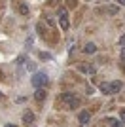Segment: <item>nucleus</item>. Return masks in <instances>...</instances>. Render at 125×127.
I'll use <instances>...</instances> for the list:
<instances>
[{
	"label": "nucleus",
	"instance_id": "ddd939ff",
	"mask_svg": "<svg viewBox=\"0 0 125 127\" xmlns=\"http://www.w3.org/2000/svg\"><path fill=\"white\" fill-rule=\"evenodd\" d=\"M100 91H102V93H106V95H110V84H106V82H100Z\"/></svg>",
	"mask_w": 125,
	"mask_h": 127
},
{
	"label": "nucleus",
	"instance_id": "f8f14e48",
	"mask_svg": "<svg viewBox=\"0 0 125 127\" xmlns=\"http://www.w3.org/2000/svg\"><path fill=\"white\" fill-rule=\"evenodd\" d=\"M17 10H19L21 15H29V11H31V10H29V6H27L25 2H23V4H19V8H17Z\"/></svg>",
	"mask_w": 125,
	"mask_h": 127
},
{
	"label": "nucleus",
	"instance_id": "f257e3e1",
	"mask_svg": "<svg viewBox=\"0 0 125 127\" xmlns=\"http://www.w3.org/2000/svg\"><path fill=\"white\" fill-rule=\"evenodd\" d=\"M57 104L59 108H68V110H74V108H78L80 104H82V99H80L78 95H74L72 91H66V93H62V95L57 97Z\"/></svg>",
	"mask_w": 125,
	"mask_h": 127
},
{
	"label": "nucleus",
	"instance_id": "2eb2a0df",
	"mask_svg": "<svg viewBox=\"0 0 125 127\" xmlns=\"http://www.w3.org/2000/svg\"><path fill=\"white\" fill-rule=\"evenodd\" d=\"M78 6V0H66V8H70V10H74Z\"/></svg>",
	"mask_w": 125,
	"mask_h": 127
},
{
	"label": "nucleus",
	"instance_id": "dca6fc26",
	"mask_svg": "<svg viewBox=\"0 0 125 127\" xmlns=\"http://www.w3.org/2000/svg\"><path fill=\"white\" fill-rule=\"evenodd\" d=\"M27 68L31 70V72H34V70H36V64H34V61H29V63H27Z\"/></svg>",
	"mask_w": 125,
	"mask_h": 127
},
{
	"label": "nucleus",
	"instance_id": "7ed1b4c3",
	"mask_svg": "<svg viewBox=\"0 0 125 127\" xmlns=\"http://www.w3.org/2000/svg\"><path fill=\"white\" fill-rule=\"evenodd\" d=\"M59 23H61L62 31H68L70 21H68V15H66V8H59Z\"/></svg>",
	"mask_w": 125,
	"mask_h": 127
},
{
	"label": "nucleus",
	"instance_id": "9b49d317",
	"mask_svg": "<svg viewBox=\"0 0 125 127\" xmlns=\"http://www.w3.org/2000/svg\"><path fill=\"white\" fill-rule=\"evenodd\" d=\"M83 51L89 53V55H93V53L97 51V46H95L93 42H89V44H85V46H83Z\"/></svg>",
	"mask_w": 125,
	"mask_h": 127
},
{
	"label": "nucleus",
	"instance_id": "393cba45",
	"mask_svg": "<svg viewBox=\"0 0 125 127\" xmlns=\"http://www.w3.org/2000/svg\"><path fill=\"white\" fill-rule=\"evenodd\" d=\"M2 99H4V95H2V93H0V101H2Z\"/></svg>",
	"mask_w": 125,
	"mask_h": 127
},
{
	"label": "nucleus",
	"instance_id": "5701e85b",
	"mask_svg": "<svg viewBox=\"0 0 125 127\" xmlns=\"http://www.w3.org/2000/svg\"><path fill=\"white\" fill-rule=\"evenodd\" d=\"M121 59H125V46H123V49H121Z\"/></svg>",
	"mask_w": 125,
	"mask_h": 127
},
{
	"label": "nucleus",
	"instance_id": "f3484780",
	"mask_svg": "<svg viewBox=\"0 0 125 127\" xmlns=\"http://www.w3.org/2000/svg\"><path fill=\"white\" fill-rule=\"evenodd\" d=\"M110 125H112V127H123V123H121V122H116V120H110Z\"/></svg>",
	"mask_w": 125,
	"mask_h": 127
},
{
	"label": "nucleus",
	"instance_id": "20e7f679",
	"mask_svg": "<svg viewBox=\"0 0 125 127\" xmlns=\"http://www.w3.org/2000/svg\"><path fill=\"white\" fill-rule=\"evenodd\" d=\"M89 120H91V112L89 110H83L78 114V122L82 123V125H85V123H89Z\"/></svg>",
	"mask_w": 125,
	"mask_h": 127
},
{
	"label": "nucleus",
	"instance_id": "0eeeda50",
	"mask_svg": "<svg viewBox=\"0 0 125 127\" xmlns=\"http://www.w3.org/2000/svg\"><path fill=\"white\" fill-rule=\"evenodd\" d=\"M121 87H123V84H121L120 80H116V82H112V84H110V93H120Z\"/></svg>",
	"mask_w": 125,
	"mask_h": 127
},
{
	"label": "nucleus",
	"instance_id": "412c9836",
	"mask_svg": "<svg viewBox=\"0 0 125 127\" xmlns=\"http://www.w3.org/2000/svg\"><path fill=\"white\" fill-rule=\"evenodd\" d=\"M120 46H125V34H123V36L120 38Z\"/></svg>",
	"mask_w": 125,
	"mask_h": 127
},
{
	"label": "nucleus",
	"instance_id": "4be33fe9",
	"mask_svg": "<svg viewBox=\"0 0 125 127\" xmlns=\"http://www.w3.org/2000/svg\"><path fill=\"white\" fill-rule=\"evenodd\" d=\"M116 2H118L120 6H125V0H116Z\"/></svg>",
	"mask_w": 125,
	"mask_h": 127
},
{
	"label": "nucleus",
	"instance_id": "4468645a",
	"mask_svg": "<svg viewBox=\"0 0 125 127\" xmlns=\"http://www.w3.org/2000/svg\"><path fill=\"white\" fill-rule=\"evenodd\" d=\"M38 57H40L42 61H49V59H51V53H47V51H40V53H38Z\"/></svg>",
	"mask_w": 125,
	"mask_h": 127
},
{
	"label": "nucleus",
	"instance_id": "b1692460",
	"mask_svg": "<svg viewBox=\"0 0 125 127\" xmlns=\"http://www.w3.org/2000/svg\"><path fill=\"white\" fill-rule=\"evenodd\" d=\"M6 127H17V125H13V123H8V125H6Z\"/></svg>",
	"mask_w": 125,
	"mask_h": 127
},
{
	"label": "nucleus",
	"instance_id": "9d476101",
	"mask_svg": "<svg viewBox=\"0 0 125 127\" xmlns=\"http://www.w3.org/2000/svg\"><path fill=\"white\" fill-rule=\"evenodd\" d=\"M36 32H38V34H40V36L42 38H46V34H47V29H46V25H44V23H38V25H36Z\"/></svg>",
	"mask_w": 125,
	"mask_h": 127
},
{
	"label": "nucleus",
	"instance_id": "423d86ee",
	"mask_svg": "<svg viewBox=\"0 0 125 127\" xmlns=\"http://www.w3.org/2000/svg\"><path fill=\"white\" fill-rule=\"evenodd\" d=\"M78 68L82 70V72H87L89 76H93L95 72H97V70H95V66H93V64H78Z\"/></svg>",
	"mask_w": 125,
	"mask_h": 127
},
{
	"label": "nucleus",
	"instance_id": "39448f33",
	"mask_svg": "<svg viewBox=\"0 0 125 127\" xmlns=\"http://www.w3.org/2000/svg\"><path fill=\"white\" fill-rule=\"evenodd\" d=\"M23 122H25V125H32V123H34V114H32V110L23 112Z\"/></svg>",
	"mask_w": 125,
	"mask_h": 127
},
{
	"label": "nucleus",
	"instance_id": "a878e982",
	"mask_svg": "<svg viewBox=\"0 0 125 127\" xmlns=\"http://www.w3.org/2000/svg\"><path fill=\"white\" fill-rule=\"evenodd\" d=\"M0 4H4V0H0Z\"/></svg>",
	"mask_w": 125,
	"mask_h": 127
},
{
	"label": "nucleus",
	"instance_id": "1a4fd4ad",
	"mask_svg": "<svg viewBox=\"0 0 125 127\" xmlns=\"http://www.w3.org/2000/svg\"><path fill=\"white\" fill-rule=\"evenodd\" d=\"M100 13V11H106V13H110V15H118V13H120V8H118V6H108V8H106V10H97Z\"/></svg>",
	"mask_w": 125,
	"mask_h": 127
},
{
	"label": "nucleus",
	"instance_id": "6ab92c4d",
	"mask_svg": "<svg viewBox=\"0 0 125 127\" xmlns=\"http://www.w3.org/2000/svg\"><path fill=\"white\" fill-rule=\"evenodd\" d=\"M47 4H49V6H57L59 0H47Z\"/></svg>",
	"mask_w": 125,
	"mask_h": 127
},
{
	"label": "nucleus",
	"instance_id": "6e6552de",
	"mask_svg": "<svg viewBox=\"0 0 125 127\" xmlns=\"http://www.w3.org/2000/svg\"><path fill=\"white\" fill-rule=\"evenodd\" d=\"M46 95H47V93L44 91V87H38V91L34 93V99H36L38 102H42V101H46Z\"/></svg>",
	"mask_w": 125,
	"mask_h": 127
},
{
	"label": "nucleus",
	"instance_id": "f03ea898",
	"mask_svg": "<svg viewBox=\"0 0 125 127\" xmlns=\"http://www.w3.org/2000/svg\"><path fill=\"white\" fill-rule=\"evenodd\" d=\"M32 85L34 87H46L47 85V74L46 72H34V76H32Z\"/></svg>",
	"mask_w": 125,
	"mask_h": 127
},
{
	"label": "nucleus",
	"instance_id": "a211bd4d",
	"mask_svg": "<svg viewBox=\"0 0 125 127\" xmlns=\"http://www.w3.org/2000/svg\"><path fill=\"white\" fill-rule=\"evenodd\" d=\"M120 116H121V123H125V108L120 112Z\"/></svg>",
	"mask_w": 125,
	"mask_h": 127
},
{
	"label": "nucleus",
	"instance_id": "aec40b11",
	"mask_svg": "<svg viewBox=\"0 0 125 127\" xmlns=\"http://www.w3.org/2000/svg\"><path fill=\"white\" fill-rule=\"evenodd\" d=\"M31 46H32V36H29L27 38V48H31Z\"/></svg>",
	"mask_w": 125,
	"mask_h": 127
}]
</instances>
